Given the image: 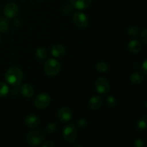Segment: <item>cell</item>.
I'll return each mask as SVG.
<instances>
[{"mask_svg":"<svg viewBox=\"0 0 147 147\" xmlns=\"http://www.w3.org/2000/svg\"><path fill=\"white\" fill-rule=\"evenodd\" d=\"M22 70L17 66H14L7 70L5 73V80L9 84L14 86H18L22 82Z\"/></svg>","mask_w":147,"mask_h":147,"instance_id":"6da1fadb","label":"cell"},{"mask_svg":"<svg viewBox=\"0 0 147 147\" xmlns=\"http://www.w3.org/2000/svg\"><path fill=\"white\" fill-rule=\"evenodd\" d=\"M63 137L66 142L72 144L76 140L78 136V129L73 123H68L63 129Z\"/></svg>","mask_w":147,"mask_h":147,"instance_id":"7a4b0ae2","label":"cell"},{"mask_svg":"<svg viewBox=\"0 0 147 147\" xmlns=\"http://www.w3.org/2000/svg\"><path fill=\"white\" fill-rule=\"evenodd\" d=\"M61 70V65L55 59H49L45 63L44 70L49 76H55L60 73Z\"/></svg>","mask_w":147,"mask_h":147,"instance_id":"3957f363","label":"cell"},{"mask_svg":"<svg viewBox=\"0 0 147 147\" xmlns=\"http://www.w3.org/2000/svg\"><path fill=\"white\" fill-rule=\"evenodd\" d=\"M44 139V134L40 130H32L27 135V142L31 146H40Z\"/></svg>","mask_w":147,"mask_h":147,"instance_id":"277c9868","label":"cell"},{"mask_svg":"<svg viewBox=\"0 0 147 147\" xmlns=\"http://www.w3.org/2000/svg\"><path fill=\"white\" fill-rule=\"evenodd\" d=\"M51 98L47 93H42L39 94L34 99V106L38 109H45L50 106Z\"/></svg>","mask_w":147,"mask_h":147,"instance_id":"5b68a950","label":"cell"},{"mask_svg":"<svg viewBox=\"0 0 147 147\" xmlns=\"http://www.w3.org/2000/svg\"><path fill=\"white\" fill-rule=\"evenodd\" d=\"M95 88L98 93L100 94H107L110 90V83L106 78L103 77H100L96 80Z\"/></svg>","mask_w":147,"mask_h":147,"instance_id":"8992f818","label":"cell"},{"mask_svg":"<svg viewBox=\"0 0 147 147\" xmlns=\"http://www.w3.org/2000/svg\"><path fill=\"white\" fill-rule=\"evenodd\" d=\"M73 20L76 26L80 28H86L89 24V20L87 16L80 11H77L73 14Z\"/></svg>","mask_w":147,"mask_h":147,"instance_id":"52a82bcc","label":"cell"},{"mask_svg":"<svg viewBox=\"0 0 147 147\" xmlns=\"http://www.w3.org/2000/svg\"><path fill=\"white\" fill-rule=\"evenodd\" d=\"M19 14V7L15 3L9 2L4 7V14L6 17L9 19L14 18Z\"/></svg>","mask_w":147,"mask_h":147,"instance_id":"ba28073f","label":"cell"},{"mask_svg":"<svg viewBox=\"0 0 147 147\" xmlns=\"http://www.w3.org/2000/svg\"><path fill=\"white\" fill-rule=\"evenodd\" d=\"M57 119L63 123H67L73 119V112L67 107H63L58 110L57 113Z\"/></svg>","mask_w":147,"mask_h":147,"instance_id":"9c48e42d","label":"cell"},{"mask_svg":"<svg viewBox=\"0 0 147 147\" xmlns=\"http://www.w3.org/2000/svg\"><path fill=\"white\" fill-rule=\"evenodd\" d=\"M24 123L27 127L30 129H36L40 126V120L39 117H37L35 115L30 114L26 116Z\"/></svg>","mask_w":147,"mask_h":147,"instance_id":"30bf717a","label":"cell"},{"mask_svg":"<svg viewBox=\"0 0 147 147\" xmlns=\"http://www.w3.org/2000/svg\"><path fill=\"white\" fill-rule=\"evenodd\" d=\"M72 7L79 10L86 9L90 6L92 0H70Z\"/></svg>","mask_w":147,"mask_h":147,"instance_id":"8fae6325","label":"cell"},{"mask_svg":"<svg viewBox=\"0 0 147 147\" xmlns=\"http://www.w3.org/2000/svg\"><path fill=\"white\" fill-rule=\"evenodd\" d=\"M103 104V99L100 96H93L89 100V108L93 111L98 110Z\"/></svg>","mask_w":147,"mask_h":147,"instance_id":"7c38bea8","label":"cell"},{"mask_svg":"<svg viewBox=\"0 0 147 147\" xmlns=\"http://www.w3.org/2000/svg\"><path fill=\"white\" fill-rule=\"evenodd\" d=\"M128 49L130 53H133V54H136L142 50V45L139 40H133L129 42Z\"/></svg>","mask_w":147,"mask_h":147,"instance_id":"4fadbf2b","label":"cell"},{"mask_svg":"<svg viewBox=\"0 0 147 147\" xmlns=\"http://www.w3.org/2000/svg\"><path fill=\"white\" fill-rule=\"evenodd\" d=\"M51 53L55 57H61L65 53V48L61 44H56L52 47Z\"/></svg>","mask_w":147,"mask_h":147,"instance_id":"5bb4252c","label":"cell"},{"mask_svg":"<svg viewBox=\"0 0 147 147\" xmlns=\"http://www.w3.org/2000/svg\"><path fill=\"white\" fill-rule=\"evenodd\" d=\"M21 93L25 98H31L34 96V90L32 86L30 84H23L20 88Z\"/></svg>","mask_w":147,"mask_h":147,"instance_id":"9a60e30c","label":"cell"},{"mask_svg":"<svg viewBox=\"0 0 147 147\" xmlns=\"http://www.w3.org/2000/svg\"><path fill=\"white\" fill-rule=\"evenodd\" d=\"M130 80L134 85H139L143 82L144 76L139 72H134L131 75Z\"/></svg>","mask_w":147,"mask_h":147,"instance_id":"2e32d148","label":"cell"},{"mask_svg":"<svg viewBox=\"0 0 147 147\" xmlns=\"http://www.w3.org/2000/svg\"><path fill=\"white\" fill-rule=\"evenodd\" d=\"M146 122L147 119L146 116H143V117L140 118L137 121V123H136V130L139 132L144 131L146 129Z\"/></svg>","mask_w":147,"mask_h":147,"instance_id":"e0dca14e","label":"cell"},{"mask_svg":"<svg viewBox=\"0 0 147 147\" xmlns=\"http://www.w3.org/2000/svg\"><path fill=\"white\" fill-rule=\"evenodd\" d=\"M36 57L40 60H44L47 56V51L44 47H39L36 50Z\"/></svg>","mask_w":147,"mask_h":147,"instance_id":"ac0fdd59","label":"cell"},{"mask_svg":"<svg viewBox=\"0 0 147 147\" xmlns=\"http://www.w3.org/2000/svg\"><path fill=\"white\" fill-rule=\"evenodd\" d=\"M58 129V126L55 122L48 123L45 127V132L47 134H54Z\"/></svg>","mask_w":147,"mask_h":147,"instance_id":"d6986e66","label":"cell"},{"mask_svg":"<svg viewBox=\"0 0 147 147\" xmlns=\"http://www.w3.org/2000/svg\"><path fill=\"white\" fill-rule=\"evenodd\" d=\"M96 69L99 73H105L109 70V65L105 62H99L96 64Z\"/></svg>","mask_w":147,"mask_h":147,"instance_id":"ffe728a7","label":"cell"},{"mask_svg":"<svg viewBox=\"0 0 147 147\" xmlns=\"http://www.w3.org/2000/svg\"><path fill=\"white\" fill-rule=\"evenodd\" d=\"M9 28V23L6 19L1 18L0 20V32L6 33Z\"/></svg>","mask_w":147,"mask_h":147,"instance_id":"44dd1931","label":"cell"},{"mask_svg":"<svg viewBox=\"0 0 147 147\" xmlns=\"http://www.w3.org/2000/svg\"><path fill=\"white\" fill-rule=\"evenodd\" d=\"M9 91V86L5 83L0 82V97H4L7 96Z\"/></svg>","mask_w":147,"mask_h":147,"instance_id":"7402d4cb","label":"cell"},{"mask_svg":"<svg viewBox=\"0 0 147 147\" xmlns=\"http://www.w3.org/2000/svg\"><path fill=\"white\" fill-rule=\"evenodd\" d=\"M106 103L109 107L113 109L116 107V104H117V100L115 98L114 96H109L106 99Z\"/></svg>","mask_w":147,"mask_h":147,"instance_id":"603a6c76","label":"cell"},{"mask_svg":"<svg viewBox=\"0 0 147 147\" xmlns=\"http://www.w3.org/2000/svg\"><path fill=\"white\" fill-rule=\"evenodd\" d=\"M139 34V29L137 28L136 27H131L128 29V34L129 36L132 37H137Z\"/></svg>","mask_w":147,"mask_h":147,"instance_id":"cb8c5ba5","label":"cell"},{"mask_svg":"<svg viewBox=\"0 0 147 147\" xmlns=\"http://www.w3.org/2000/svg\"><path fill=\"white\" fill-rule=\"evenodd\" d=\"M88 124V121L86 119H79L77 121V126L80 129H84L87 127Z\"/></svg>","mask_w":147,"mask_h":147,"instance_id":"d4e9b609","label":"cell"},{"mask_svg":"<svg viewBox=\"0 0 147 147\" xmlns=\"http://www.w3.org/2000/svg\"><path fill=\"white\" fill-rule=\"evenodd\" d=\"M133 145L136 147H144L145 146V142L142 139H136L133 141Z\"/></svg>","mask_w":147,"mask_h":147,"instance_id":"484cf974","label":"cell"},{"mask_svg":"<svg viewBox=\"0 0 147 147\" xmlns=\"http://www.w3.org/2000/svg\"><path fill=\"white\" fill-rule=\"evenodd\" d=\"M72 9H73L72 5H70V4H65V5L63 6V8H62V11H63L65 14H68L71 12Z\"/></svg>","mask_w":147,"mask_h":147,"instance_id":"4316f807","label":"cell"},{"mask_svg":"<svg viewBox=\"0 0 147 147\" xmlns=\"http://www.w3.org/2000/svg\"><path fill=\"white\" fill-rule=\"evenodd\" d=\"M141 40L143 42L144 44H147V30L144 29L141 33Z\"/></svg>","mask_w":147,"mask_h":147,"instance_id":"83f0119b","label":"cell"},{"mask_svg":"<svg viewBox=\"0 0 147 147\" xmlns=\"http://www.w3.org/2000/svg\"><path fill=\"white\" fill-rule=\"evenodd\" d=\"M42 146L43 147H54V146H56V145L55 144H54L53 142H51V141H47V142H45V143L43 144Z\"/></svg>","mask_w":147,"mask_h":147,"instance_id":"f1b7e54d","label":"cell"},{"mask_svg":"<svg viewBox=\"0 0 147 147\" xmlns=\"http://www.w3.org/2000/svg\"><path fill=\"white\" fill-rule=\"evenodd\" d=\"M142 71H143L144 74L146 75V71H147V61H146V60H145L144 62L143 65H142Z\"/></svg>","mask_w":147,"mask_h":147,"instance_id":"f546056e","label":"cell"},{"mask_svg":"<svg viewBox=\"0 0 147 147\" xmlns=\"http://www.w3.org/2000/svg\"><path fill=\"white\" fill-rule=\"evenodd\" d=\"M74 146H82V145H78V144H77V145H75Z\"/></svg>","mask_w":147,"mask_h":147,"instance_id":"4dcf8cb0","label":"cell"},{"mask_svg":"<svg viewBox=\"0 0 147 147\" xmlns=\"http://www.w3.org/2000/svg\"><path fill=\"white\" fill-rule=\"evenodd\" d=\"M0 40H1V35H0Z\"/></svg>","mask_w":147,"mask_h":147,"instance_id":"1f68e13d","label":"cell"},{"mask_svg":"<svg viewBox=\"0 0 147 147\" xmlns=\"http://www.w3.org/2000/svg\"><path fill=\"white\" fill-rule=\"evenodd\" d=\"M40 1H42V0H40Z\"/></svg>","mask_w":147,"mask_h":147,"instance_id":"d6a6232c","label":"cell"}]
</instances>
